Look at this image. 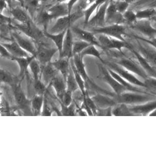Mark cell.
Masks as SVG:
<instances>
[{
    "mask_svg": "<svg viewBox=\"0 0 156 156\" xmlns=\"http://www.w3.org/2000/svg\"><path fill=\"white\" fill-rule=\"evenodd\" d=\"M118 103H124L128 106L139 105L156 99V95L133 91H125L114 97Z\"/></svg>",
    "mask_w": 156,
    "mask_h": 156,
    "instance_id": "cell-1",
    "label": "cell"
},
{
    "mask_svg": "<svg viewBox=\"0 0 156 156\" xmlns=\"http://www.w3.org/2000/svg\"><path fill=\"white\" fill-rule=\"evenodd\" d=\"M84 16L83 11L76 10L67 16L57 19L56 23L51 28L49 33L51 34H58L67 31L69 28L73 27V24L76 21Z\"/></svg>",
    "mask_w": 156,
    "mask_h": 156,
    "instance_id": "cell-2",
    "label": "cell"
},
{
    "mask_svg": "<svg viewBox=\"0 0 156 156\" xmlns=\"http://www.w3.org/2000/svg\"><path fill=\"white\" fill-rule=\"evenodd\" d=\"M112 61L119 64L125 69L140 77L143 80H146L148 77L146 73L142 68L139 62H136L133 59L126 56L124 53H121L120 55L118 56H115Z\"/></svg>",
    "mask_w": 156,
    "mask_h": 156,
    "instance_id": "cell-3",
    "label": "cell"
},
{
    "mask_svg": "<svg viewBox=\"0 0 156 156\" xmlns=\"http://www.w3.org/2000/svg\"><path fill=\"white\" fill-rule=\"evenodd\" d=\"M96 34L101 45V48L104 50H118L120 53H124L122 50L123 48H126L129 50L131 48V44L127 41H123L102 34Z\"/></svg>",
    "mask_w": 156,
    "mask_h": 156,
    "instance_id": "cell-4",
    "label": "cell"
},
{
    "mask_svg": "<svg viewBox=\"0 0 156 156\" xmlns=\"http://www.w3.org/2000/svg\"><path fill=\"white\" fill-rule=\"evenodd\" d=\"M94 34H102L108 36L118 39V40L126 41L124 36H127L126 28L124 24H109L101 28H93L89 30Z\"/></svg>",
    "mask_w": 156,
    "mask_h": 156,
    "instance_id": "cell-5",
    "label": "cell"
},
{
    "mask_svg": "<svg viewBox=\"0 0 156 156\" xmlns=\"http://www.w3.org/2000/svg\"><path fill=\"white\" fill-rule=\"evenodd\" d=\"M133 38L136 40V43H129L132 48L136 50L142 57H144L151 66L156 68V49L144 41L135 37Z\"/></svg>",
    "mask_w": 156,
    "mask_h": 156,
    "instance_id": "cell-6",
    "label": "cell"
},
{
    "mask_svg": "<svg viewBox=\"0 0 156 156\" xmlns=\"http://www.w3.org/2000/svg\"><path fill=\"white\" fill-rule=\"evenodd\" d=\"M104 64H105L108 68L115 71L116 73H118L124 80L128 81L131 84L136 86L146 88V85L145 84L144 81H140L134 76V74L125 69L124 68L119 66V64L111 61H105Z\"/></svg>",
    "mask_w": 156,
    "mask_h": 156,
    "instance_id": "cell-7",
    "label": "cell"
},
{
    "mask_svg": "<svg viewBox=\"0 0 156 156\" xmlns=\"http://www.w3.org/2000/svg\"><path fill=\"white\" fill-rule=\"evenodd\" d=\"M12 91L18 108L27 115H33L31 109V100H29L24 95L20 84L12 86Z\"/></svg>",
    "mask_w": 156,
    "mask_h": 156,
    "instance_id": "cell-8",
    "label": "cell"
},
{
    "mask_svg": "<svg viewBox=\"0 0 156 156\" xmlns=\"http://www.w3.org/2000/svg\"><path fill=\"white\" fill-rule=\"evenodd\" d=\"M15 27L16 30H20L24 35L30 37L36 43H42L41 41L44 36H45L44 32L39 29L36 24H34L31 21L28 23H20L15 24Z\"/></svg>",
    "mask_w": 156,
    "mask_h": 156,
    "instance_id": "cell-9",
    "label": "cell"
},
{
    "mask_svg": "<svg viewBox=\"0 0 156 156\" xmlns=\"http://www.w3.org/2000/svg\"><path fill=\"white\" fill-rule=\"evenodd\" d=\"M102 64H98L100 76L102 81L108 84L112 88L114 93L116 95H119L125 91H129L124 86H123L118 81H116L114 79L113 76L110 74L109 71H108V68L103 66Z\"/></svg>",
    "mask_w": 156,
    "mask_h": 156,
    "instance_id": "cell-10",
    "label": "cell"
},
{
    "mask_svg": "<svg viewBox=\"0 0 156 156\" xmlns=\"http://www.w3.org/2000/svg\"><path fill=\"white\" fill-rule=\"evenodd\" d=\"M129 27L142 34L145 38L156 37V28L153 27L150 20H137L135 23L129 25Z\"/></svg>",
    "mask_w": 156,
    "mask_h": 156,
    "instance_id": "cell-11",
    "label": "cell"
},
{
    "mask_svg": "<svg viewBox=\"0 0 156 156\" xmlns=\"http://www.w3.org/2000/svg\"><path fill=\"white\" fill-rule=\"evenodd\" d=\"M109 2L110 0H108L105 3H103L98 7L96 13L93 17L90 18L89 22L86 25L89 30L104 27L106 25V15Z\"/></svg>",
    "mask_w": 156,
    "mask_h": 156,
    "instance_id": "cell-12",
    "label": "cell"
},
{
    "mask_svg": "<svg viewBox=\"0 0 156 156\" xmlns=\"http://www.w3.org/2000/svg\"><path fill=\"white\" fill-rule=\"evenodd\" d=\"M37 47L36 59L40 62L41 66L51 62L54 55L58 51V48H51L46 46L43 43H39Z\"/></svg>",
    "mask_w": 156,
    "mask_h": 156,
    "instance_id": "cell-13",
    "label": "cell"
},
{
    "mask_svg": "<svg viewBox=\"0 0 156 156\" xmlns=\"http://www.w3.org/2000/svg\"><path fill=\"white\" fill-rule=\"evenodd\" d=\"M106 25L109 24H126L123 14L118 12L116 9L114 0H110L106 10Z\"/></svg>",
    "mask_w": 156,
    "mask_h": 156,
    "instance_id": "cell-14",
    "label": "cell"
},
{
    "mask_svg": "<svg viewBox=\"0 0 156 156\" xmlns=\"http://www.w3.org/2000/svg\"><path fill=\"white\" fill-rule=\"evenodd\" d=\"M11 34L14 40L16 41L24 51L28 52L31 56H36L37 48L32 39L30 37L27 38L15 31L12 32Z\"/></svg>",
    "mask_w": 156,
    "mask_h": 156,
    "instance_id": "cell-15",
    "label": "cell"
},
{
    "mask_svg": "<svg viewBox=\"0 0 156 156\" xmlns=\"http://www.w3.org/2000/svg\"><path fill=\"white\" fill-rule=\"evenodd\" d=\"M71 30L73 34L79 39V40L86 41L90 44L95 45L96 46L101 48V45L98 41L96 34L89 30H83L77 27H71Z\"/></svg>",
    "mask_w": 156,
    "mask_h": 156,
    "instance_id": "cell-16",
    "label": "cell"
},
{
    "mask_svg": "<svg viewBox=\"0 0 156 156\" xmlns=\"http://www.w3.org/2000/svg\"><path fill=\"white\" fill-rule=\"evenodd\" d=\"M73 33L69 28L64 37V40L62 45V49L61 53L59 54V58H68L69 59L73 58Z\"/></svg>",
    "mask_w": 156,
    "mask_h": 156,
    "instance_id": "cell-17",
    "label": "cell"
},
{
    "mask_svg": "<svg viewBox=\"0 0 156 156\" xmlns=\"http://www.w3.org/2000/svg\"><path fill=\"white\" fill-rule=\"evenodd\" d=\"M52 20L69 15L67 3L55 2L47 9Z\"/></svg>",
    "mask_w": 156,
    "mask_h": 156,
    "instance_id": "cell-18",
    "label": "cell"
},
{
    "mask_svg": "<svg viewBox=\"0 0 156 156\" xmlns=\"http://www.w3.org/2000/svg\"><path fill=\"white\" fill-rule=\"evenodd\" d=\"M129 108L134 115H149L153 111L156 109V99L142 105L129 106Z\"/></svg>",
    "mask_w": 156,
    "mask_h": 156,
    "instance_id": "cell-19",
    "label": "cell"
},
{
    "mask_svg": "<svg viewBox=\"0 0 156 156\" xmlns=\"http://www.w3.org/2000/svg\"><path fill=\"white\" fill-rule=\"evenodd\" d=\"M98 109H105L108 108H113L118 105V102L114 97L98 93L95 96L91 97Z\"/></svg>",
    "mask_w": 156,
    "mask_h": 156,
    "instance_id": "cell-20",
    "label": "cell"
},
{
    "mask_svg": "<svg viewBox=\"0 0 156 156\" xmlns=\"http://www.w3.org/2000/svg\"><path fill=\"white\" fill-rule=\"evenodd\" d=\"M129 50L131 51V53L136 58L138 62L142 68L146 73L147 76L152 77L156 79V68L151 66V65L146 61V59L144 57H142L136 50H135L133 48H132V46H131V48Z\"/></svg>",
    "mask_w": 156,
    "mask_h": 156,
    "instance_id": "cell-21",
    "label": "cell"
},
{
    "mask_svg": "<svg viewBox=\"0 0 156 156\" xmlns=\"http://www.w3.org/2000/svg\"><path fill=\"white\" fill-rule=\"evenodd\" d=\"M58 72L57 69L52 64V62L42 66L41 77L44 84L47 86L50 84L51 81L58 75Z\"/></svg>",
    "mask_w": 156,
    "mask_h": 156,
    "instance_id": "cell-22",
    "label": "cell"
},
{
    "mask_svg": "<svg viewBox=\"0 0 156 156\" xmlns=\"http://www.w3.org/2000/svg\"><path fill=\"white\" fill-rule=\"evenodd\" d=\"M1 44L9 51V53L14 58H27L30 56L28 52L24 51L15 40L10 43H2Z\"/></svg>",
    "mask_w": 156,
    "mask_h": 156,
    "instance_id": "cell-23",
    "label": "cell"
},
{
    "mask_svg": "<svg viewBox=\"0 0 156 156\" xmlns=\"http://www.w3.org/2000/svg\"><path fill=\"white\" fill-rule=\"evenodd\" d=\"M69 59L68 58H59L58 59L52 62L53 66L61 73L65 81H66L67 76L71 69Z\"/></svg>",
    "mask_w": 156,
    "mask_h": 156,
    "instance_id": "cell-24",
    "label": "cell"
},
{
    "mask_svg": "<svg viewBox=\"0 0 156 156\" xmlns=\"http://www.w3.org/2000/svg\"><path fill=\"white\" fill-rule=\"evenodd\" d=\"M50 84H51V86L55 89L57 98H58L59 101H60L63 95L66 92L67 86L66 81L64 80L63 77L57 75L51 81Z\"/></svg>",
    "mask_w": 156,
    "mask_h": 156,
    "instance_id": "cell-25",
    "label": "cell"
},
{
    "mask_svg": "<svg viewBox=\"0 0 156 156\" xmlns=\"http://www.w3.org/2000/svg\"><path fill=\"white\" fill-rule=\"evenodd\" d=\"M36 58L35 56H30L27 58H13L12 61H16L20 67V73H19V78L21 81L23 80L25 75L27 74L28 68L30 67V64L31 61Z\"/></svg>",
    "mask_w": 156,
    "mask_h": 156,
    "instance_id": "cell-26",
    "label": "cell"
},
{
    "mask_svg": "<svg viewBox=\"0 0 156 156\" xmlns=\"http://www.w3.org/2000/svg\"><path fill=\"white\" fill-rule=\"evenodd\" d=\"M24 8L15 7L10 9V12L15 20H17L20 23H28L30 21V19L26 12Z\"/></svg>",
    "mask_w": 156,
    "mask_h": 156,
    "instance_id": "cell-27",
    "label": "cell"
},
{
    "mask_svg": "<svg viewBox=\"0 0 156 156\" xmlns=\"http://www.w3.org/2000/svg\"><path fill=\"white\" fill-rule=\"evenodd\" d=\"M66 31H63V32L58 33V34H51L47 31H44V34L45 36L49 38L50 40L53 41L54 42V43L55 44L56 48L58 49L59 55L61 53V51H62L63 42H64V37H65V35H66Z\"/></svg>",
    "mask_w": 156,
    "mask_h": 156,
    "instance_id": "cell-28",
    "label": "cell"
},
{
    "mask_svg": "<svg viewBox=\"0 0 156 156\" xmlns=\"http://www.w3.org/2000/svg\"><path fill=\"white\" fill-rule=\"evenodd\" d=\"M44 95H34L31 99V109L33 115L41 114V109L44 104Z\"/></svg>",
    "mask_w": 156,
    "mask_h": 156,
    "instance_id": "cell-29",
    "label": "cell"
},
{
    "mask_svg": "<svg viewBox=\"0 0 156 156\" xmlns=\"http://www.w3.org/2000/svg\"><path fill=\"white\" fill-rule=\"evenodd\" d=\"M112 114L115 116H131L134 115L129 109V106L124 103H118L112 108Z\"/></svg>",
    "mask_w": 156,
    "mask_h": 156,
    "instance_id": "cell-30",
    "label": "cell"
},
{
    "mask_svg": "<svg viewBox=\"0 0 156 156\" xmlns=\"http://www.w3.org/2000/svg\"><path fill=\"white\" fill-rule=\"evenodd\" d=\"M108 0H95L94 2L90 5L89 7H87L84 11V24L86 25L87 23L89 22V20L91 18V16L94 13L96 9L98 8V7L105 3Z\"/></svg>",
    "mask_w": 156,
    "mask_h": 156,
    "instance_id": "cell-31",
    "label": "cell"
},
{
    "mask_svg": "<svg viewBox=\"0 0 156 156\" xmlns=\"http://www.w3.org/2000/svg\"><path fill=\"white\" fill-rule=\"evenodd\" d=\"M136 13L138 20H151L156 15V9L154 8H147L144 9H139Z\"/></svg>",
    "mask_w": 156,
    "mask_h": 156,
    "instance_id": "cell-32",
    "label": "cell"
},
{
    "mask_svg": "<svg viewBox=\"0 0 156 156\" xmlns=\"http://www.w3.org/2000/svg\"><path fill=\"white\" fill-rule=\"evenodd\" d=\"M82 58H84V56H92L94 57L97 58L99 59L102 63H105V61L103 60L102 58L101 57V55L100 53V52L96 48L95 45L93 44H90L88 47H87L86 49H84L81 54H80Z\"/></svg>",
    "mask_w": 156,
    "mask_h": 156,
    "instance_id": "cell-33",
    "label": "cell"
},
{
    "mask_svg": "<svg viewBox=\"0 0 156 156\" xmlns=\"http://www.w3.org/2000/svg\"><path fill=\"white\" fill-rule=\"evenodd\" d=\"M30 68L33 75V78L34 80H41L42 73L41 65L34 58L30 64Z\"/></svg>",
    "mask_w": 156,
    "mask_h": 156,
    "instance_id": "cell-34",
    "label": "cell"
},
{
    "mask_svg": "<svg viewBox=\"0 0 156 156\" xmlns=\"http://www.w3.org/2000/svg\"><path fill=\"white\" fill-rule=\"evenodd\" d=\"M52 19L47 10H43L36 17V23L37 25H41L44 28V31H46L48 23Z\"/></svg>",
    "mask_w": 156,
    "mask_h": 156,
    "instance_id": "cell-35",
    "label": "cell"
},
{
    "mask_svg": "<svg viewBox=\"0 0 156 156\" xmlns=\"http://www.w3.org/2000/svg\"><path fill=\"white\" fill-rule=\"evenodd\" d=\"M71 68L72 69V71L74 73V77L76 81L78 84V86H79L80 89L81 90V92L83 93L84 96L86 95V84L85 82L83 80V78L82 77V76L80 75V74L78 73V71L76 69V68L74 65V63L73 61H72V62L71 63Z\"/></svg>",
    "mask_w": 156,
    "mask_h": 156,
    "instance_id": "cell-36",
    "label": "cell"
},
{
    "mask_svg": "<svg viewBox=\"0 0 156 156\" xmlns=\"http://www.w3.org/2000/svg\"><path fill=\"white\" fill-rule=\"evenodd\" d=\"M66 86H67L66 90L68 92L73 93L74 92L76 91V90L80 89L79 86H78V84L76 81L75 77H74V75L72 71L71 68L70 71L67 76V79H66Z\"/></svg>",
    "mask_w": 156,
    "mask_h": 156,
    "instance_id": "cell-37",
    "label": "cell"
},
{
    "mask_svg": "<svg viewBox=\"0 0 156 156\" xmlns=\"http://www.w3.org/2000/svg\"><path fill=\"white\" fill-rule=\"evenodd\" d=\"M40 0H25L24 8L33 17L40 3Z\"/></svg>",
    "mask_w": 156,
    "mask_h": 156,
    "instance_id": "cell-38",
    "label": "cell"
},
{
    "mask_svg": "<svg viewBox=\"0 0 156 156\" xmlns=\"http://www.w3.org/2000/svg\"><path fill=\"white\" fill-rule=\"evenodd\" d=\"M0 75H1V83L9 84L11 86L18 84L15 81L16 77L8 71L1 69Z\"/></svg>",
    "mask_w": 156,
    "mask_h": 156,
    "instance_id": "cell-39",
    "label": "cell"
},
{
    "mask_svg": "<svg viewBox=\"0 0 156 156\" xmlns=\"http://www.w3.org/2000/svg\"><path fill=\"white\" fill-rule=\"evenodd\" d=\"M33 86L36 94L44 95L46 93L47 86L41 81V80H34L33 78Z\"/></svg>",
    "mask_w": 156,
    "mask_h": 156,
    "instance_id": "cell-40",
    "label": "cell"
},
{
    "mask_svg": "<svg viewBox=\"0 0 156 156\" xmlns=\"http://www.w3.org/2000/svg\"><path fill=\"white\" fill-rule=\"evenodd\" d=\"M60 105H61V110L60 112L61 115H67V116L76 115L75 108L76 106V105L74 101L73 102L71 105L68 106H65L61 102H60Z\"/></svg>",
    "mask_w": 156,
    "mask_h": 156,
    "instance_id": "cell-41",
    "label": "cell"
},
{
    "mask_svg": "<svg viewBox=\"0 0 156 156\" xmlns=\"http://www.w3.org/2000/svg\"><path fill=\"white\" fill-rule=\"evenodd\" d=\"M89 45H90V43L79 40L74 41L73 44V55L74 56L76 55H80L81 54V52L86 49L87 47H88Z\"/></svg>",
    "mask_w": 156,
    "mask_h": 156,
    "instance_id": "cell-42",
    "label": "cell"
},
{
    "mask_svg": "<svg viewBox=\"0 0 156 156\" xmlns=\"http://www.w3.org/2000/svg\"><path fill=\"white\" fill-rule=\"evenodd\" d=\"M123 16L126 23L129 26L135 23L138 20L136 12H134L133 9H127L123 14Z\"/></svg>",
    "mask_w": 156,
    "mask_h": 156,
    "instance_id": "cell-43",
    "label": "cell"
},
{
    "mask_svg": "<svg viewBox=\"0 0 156 156\" xmlns=\"http://www.w3.org/2000/svg\"><path fill=\"white\" fill-rule=\"evenodd\" d=\"M144 83L146 85V88L149 93L154 95H156V79L152 77H147L144 80Z\"/></svg>",
    "mask_w": 156,
    "mask_h": 156,
    "instance_id": "cell-44",
    "label": "cell"
},
{
    "mask_svg": "<svg viewBox=\"0 0 156 156\" xmlns=\"http://www.w3.org/2000/svg\"><path fill=\"white\" fill-rule=\"evenodd\" d=\"M94 1L95 0H79L78 2L74 6L73 11L76 9V10H80L84 11L87 7H89L90 5L93 4L94 2Z\"/></svg>",
    "mask_w": 156,
    "mask_h": 156,
    "instance_id": "cell-45",
    "label": "cell"
},
{
    "mask_svg": "<svg viewBox=\"0 0 156 156\" xmlns=\"http://www.w3.org/2000/svg\"><path fill=\"white\" fill-rule=\"evenodd\" d=\"M114 2L117 10L122 14H124L129 7V4L124 0H114Z\"/></svg>",
    "mask_w": 156,
    "mask_h": 156,
    "instance_id": "cell-46",
    "label": "cell"
},
{
    "mask_svg": "<svg viewBox=\"0 0 156 156\" xmlns=\"http://www.w3.org/2000/svg\"><path fill=\"white\" fill-rule=\"evenodd\" d=\"M55 109L56 108H51L49 107L48 102L47 101V99L44 96L43 108V111L41 112V115H43V116L51 115V114H53V112L54 111V109Z\"/></svg>",
    "mask_w": 156,
    "mask_h": 156,
    "instance_id": "cell-47",
    "label": "cell"
},
{
    "mask_svg": "<svg viewBox=\"0 0 156 156\" xmlns=\"http://www.w3.org/2000/svg\"><path fill=\"white\" fill-rule=\"evenodd\" d=\"M61 102H62L63 105L65 106H69L73 102V93L68 92L66 90V92L63 95L62 99L59 101Z\"/></svg>",
    "mask_w": 156,
    "mask_h": 156,
    "instance_id": "cell-48",
    "label": "cell"
},
{
    "mask_svg": "<svg viewBox=\"0 0 156 156\" xmlns=\"http://www.w3.org/2000/svg\"><path fill=\"white\" fill-rule=\"evenodd\" d=\"M131 35H132V37L138 39V40H141L142 41H144V42L151 44V46H152L154 48H155L156 49V37L152 38V39H147V38H145L144 37H142L141 36H139L138 34H132Z\"/></svg>",
    "mask_w": 156,
    "mask_h": 156,
    "instance_id": "cell-49",
    "label": "cell"
},
{
    "mask_svg": "<svg viewBox=\"0 0 156 156\" xmlns=\"http://www.w3.org/2000/svg\"><path fill=\"white\" fill-rule=\"evenodd\" d=\"M0 54H1V57L5 58L12 61L14 58L9 53V51L2 44H1V46H0Z\"/></svg>",
    "mask_w": 156,
    "mask_h": 156,
    "instance_id": "cell-50",
    "label": "cell"
},
{
    "mask_svg": "<svg viewBox=\"0 0 156 156\" xmlns=\"http://www.w3.org/2000/svg\"><path fill=\"white\" fill-rule=\"evenodd\" d=\"M112 108H108L105 109H98L97 111V115H112Z\"/></svg>",
    "mask_w": 156,
    "mask_h": 156,
    "instance_id": "cell-51",
    "label": "cell"
},
{
    "mask_svg": "<svg viewBox=\"0 0 156 156\" xmlns=\"http://www.w3.org/2000/svg\"><path fill=\"white\" fill-rule=\"evenodd\" d=\"M156 0H136V2L134 3L135 6H144L146 5H149L151 3L154 2Z\"/></svg>",
    "mask_w": 156,
    "mask_h": 156,
    "instance_id": "cell-52",
    "label": "cell"
},
{
    "mask_svg": "<svg viewBox=\"0 0 156 156\" xmlns=\"http://www.w3.org/2000/svg\"><path fill=\"white\" fill-rule=\"evenodd\" d=\"M0 18H1V24H11V19L9 17L4 16L3 13H1V15H0Z\"/></svg>",
    "mask_w": 156,
    "mask_h": 156,
    "instance_id": "cell-53",
    "label": "cell"
},
{
    "mask_svg": "<svg viewBox=\"0 0 156 156\" xmlns=\"http://www.w3.org/2000/svg\"><path fill=\"white\" fill-rule=\"evenodd\" d=\"M78 1H79V0H69V1L67 3H68V6L69 14H71V12H72L74 6L78 2Z\"/></svg>",
    "mask_w": 156,
    "mask_h": 156,
    "instance_id": "cell-54",
    "label": "cell"
},
{
    "mask_svg": "<svg viewBox=\"0 0 156 156\" xmlns=\"http://www.w3.org/2000/svg\"><path fill=\"white\" fill-rule=\"evenodd\" d=\"M0 4H1V6H0V11H1V13L3 12V11L9 7L8 4L6 0H0Z\"/></svg>",
    "mask_w": 156,
    "mask_h": 156,
    "instance_id": "cell-55",
    "label": "cell"
},
{
    "mask_svg": "<svg viewBox=\"0 0 156 156\" xmlns=\"http://www.w3.org/2000/svg\"><path fill=\"white\" fill-rule=\"evenodd\" d=\"M151 20V23H152L153 27H154L155 28H156V15H155L151 20Z\"/></svg>",
    "mask_w": 156,
    "mask_h": 156,
    "instance_id": "cell-56",
    "label": "cell"
},
{
    "mask_svg": "<svg viewBox=\"0 0 156 156\" xmlns=\"http://www.w3.org/2000/svg\"><path fill=\"white\" fill-rule=\"evenodd\" d=\"M15 1L19 2L21 5L22 8H24V2H25V0H15Z\"/></svg>",
    "mask_w": 156,
    "mask_h": 156,
    "instance_id": "cell-57",
    "label": "cell"
},
{
    "mask_svg": "<svg viewBox=\"0 0 156 156\" xmlns=\"http://www.w3.org/2000/svg\"><path fill=\"white\" fill-rule=\"evenodd\" d=\"M124 1L130 5V4H134L136 2V0H124Z\"/></svg>",
    "mask_w": 156,
    "mask_h": 156,
    "instance_id": "cell-58",
    "label": "cell"
},
{
    "mask_svg": "<svg viewBox=\"0 0 156 156\" xmlns=\"http://www.w3.org/2000/svg\"><path fill=\"white\" fill-rule=\"evenodd\" d=\"M69 0H56L55 2H54L53 3L55 2H59V3H68Z\"/></svg>",
    "mask_w": 156,
    "mask_h": 156,
    "instance_id": "cell-59",
    "label": "cell"
},
{
    "mask_svg": "<svg viewBox=\"0 0 156 156\" xmlns=\"http://www.w3.org/2000/svg\"><path fill=\"white\" fill-rule=\"evenodd\" d=\"M41 3H44V2H47L48 1H49V0H40Z\"/></svg>",
    "mask_w": 156,
    "mask_h": 156,
    "instance_id": "cell-60",
    "label": "cell"
},
{
    "mask_svg": "<svg viewBox=\"0 0 156 156\" xmlns=\"http://www.w3.org/2000/svg\"><path fill=\"white\" fill-rule=\"evenodd\" d=\"M55 1H56V0H54V1H53V2H55Z\"/></svg>",
    "mask_w": 156,
    "mask_h": 156,
    "instance_id": "cell-61",
    "label": "cell"
}]
</instances>
